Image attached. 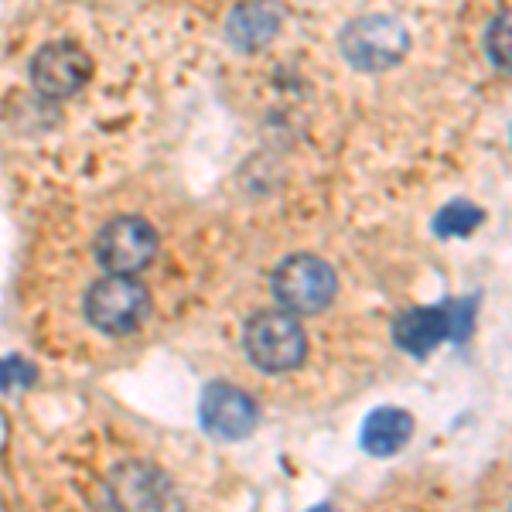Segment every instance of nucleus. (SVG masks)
Wrapping results in <instances>:
<instances>
[{
	"label": "nucleus",
	"mask_w": 512,
	"mask_h": 512,
	"mask_svg": "<svg viewBox=\"0 0 512 512\" xmlns=\"http://www.w3.org/2000/svg\"><path fill=\"white\" fill-rule=\"evenodd\" d=\"M475 325V297L410 308L393 321V342L410 355H431L441 342H465Z\"/></svg>",
	"instance_id": "1"
},
{
	"label": "nucleus",
	"mask_w": 512,
	"mask_h": 512,
	"mask_svg": "<svg viewBox=\"0 0 512 512\" xmlns=\"http://www.w3.org/2000/svg\"><path fill=\"white\" fill-rule=\"evenodd\" d=\"M342 52L355 69H393L410 52V31L396 14H362L342 31Z\"/></svg>",
	"instance_id": "2"
},
{
	"label": "nucleus",
	"mask_w": 512,
	"mask_h": 512,
	"mask_svg": "<svg viewBox=\"0 0 512 512\" xmlns=\"http://www.w3.org/2000/svg\"><path fill=\"white\" fill-rule=\"evenodd\" d=\"M246 355L253 359L256 369L263 373H287L297 369L308 352V338H304L301 321L287 311H260L246 325Z\"/></svg>",
	"instance_id": "3"
},
{
	"label": "nucleus",
	"mask_w": 512,
	"mask_h": 512,
	"mask_svg": "<svg viewBox=\"0 0 512 512\" xmlns=\"http://www.w3.org/2000/svg\"><path fill=\"white\" fill-rule=\"evenodd\" d=\"M335 287V270L321 256L311 253L291 256V260L280 263L274 274V297L287 315H315V311L328 308L335 297Z\"/></svg>",
	"instance_id": "4"
},
{
	"label": "nucleus",
	"mask_w": 512,
	"mask_h": 512,
	"mask_svg": "<svg viewBox=\"0 0 512 512\" xmlns=\"http://www.w3.org/2000/svg\"><path fill=\"white\" fill-rule=\"evenodd\" d=\"M147 308H151V297L134 277H103L86 294V318L99 332H134L144 321Z\"/></svg>",
	"instance_id": "5"
},
{
	"label": "nucleus",
	"mask_w": 512,
	"mask_h": 512,
	"mask_svg": "<svg viewBox=\"0 0 512 512\" xmlns=\"http://www.w3.org/2000/svg\"><path fill=\"white\" fill-rule=\"evenodd\" d=\"M158 253V233L144 219H113L96 239V256L113 277H127L144 270Z\"/></svg>",
	"instance_id": "6"
},
{
	"label": "nucleus",
	"mask_w": 512,
	"mask_h": 512,
	"mask_svg": "<svg viewBox=\"0 0 512 512\" xmlns=\"http://www.w3.org/2000/svg\"><path fill=\"white\" fill-rule=\"evenodd\" d=\"M31 79L45 96H72L82 82L89 79V59L79 45L72 41H55V45H45L31 62Z\"/></svg>",
	"instance_id": "7"
},
{
	"label": "nucleus",
	"mask_w": 512,
	"mask_h": 512,
	"mask_svg": "<svg viewBox=\"0 0 512 512\" xmlns=\"http://www.w3.org/2000/svg\"><path fill=\"white\" fill-rule=\"evenodd\" d=\"M202 424L219 441H239L256 427V403L236 386L216 383L202 396Z\"/></svg>",
	"instance_id": "8"
},
{
	"label": "nucleus",
	"mask_w": 512,
	"mask_h": 512,
	"mask_svg": "<svg viewBox=\"0 0 512 512\" xmlns=\"http://www.w3.org/2000/svg\"><path fill=\"white\" fill-rule=\"evenodd\" d=\"M414 437V417L400 407H379L366 417L359 431L362 448L376 458H390V454L407 448V441Z\"/></svg>",
	"instance_id": "9"
},
{
	"label": "nucleus",
	"mask_w": 512,
	"mask_h": 512,
	"mask_svg": "<svg viewBox=\"0 0 512 512\" xmlns=\"http://www.w3.org/2000/svg\"><path fill=\"white\" fill-rule=\"evenodd\" d=\"M277 24H280V11H274V7H263V4L239 7L233 18H229V38L239 48H260L263 41L277 35Z\"/></svg>",
	"instance_id": "10"
},
{
	"label": "nucleus",
	"mask_w": 512,
	"mask_h": 512,
	"mask_svg": "<svg viewBox=\"0 0 512 512\" xmlns=\"http://www.w3.org/2000/svg\"><path fill=\"white\" fill-rule=\"evenodd\" d=\"M485 222V212L478 209L475 202H465V198H458V202H448L441 212L434 216V233L441 239H451V236H472L478 226Z\"/></svg>",
	"instance_id": "11"
},
{
	"label": "nucleus",
	"mask_w": 512,
	"mask_h": 512,
	"mask_svg": "<svg viewBox=\"0 0 512 512\" xmlns=\"http://www.w3.org/2000/svg\"><path fill=\"white\" fill-rule=\"evenodd\" d=\"M485 52H489L492 65L512 72V7L492 21L489 35H485Z\"/></svg>",
	"instance_id": "12"
},
{
	"label": "nucleus",
	"mask_w": 512,
	"mask_h": 512,
	"mask_svg": "<svg viewBox=\"0 0 512 512\" xmlns=\"http://www.w3.org/2000/svg\"><path fill=\"white\" fill-rule=\"evenodd\" d=\"M31 376H35V369L28 362H21L18 355L0 362V386H28Z\"/></svg>",
	"instance_id": "13"
},
{
	"label": "nucleus",
	"mask_w": 512,
	"mask_h": 512,
	"mask_svg": "<svg viewBox=\"0 0 512 512\" xmlns=\"http://www.w3.org/2000/svg\"><path fill=\"white\" fill-rule=\"evenodd\" d=\"M499 512H512V492L506 495V499H502V509Z\"/></svg>",
	"instance_id": "14"
},
{
	"label": "nucleus",
	"mask_w": 512,
	"mask_h": 512,
	"mask_svg": "<svg viewBox=\"0 0 512 512\" xmlns=\"http://www.w3.org/2000/svg\"><path fill=\"white\" fill-rule=\"evenodd\" d=\"M311 512H335V509H332V506H315Z\"/></svg>",
	"instance_id": "15"
}]
</instances>
